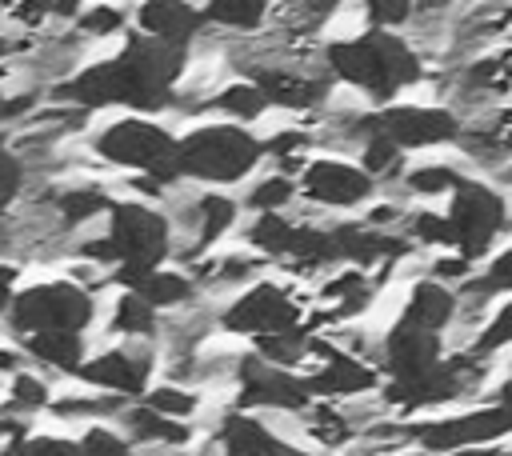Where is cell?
<instances>
[{
    "mask_svg": "<svg viewBox=\"0 0 512 456\" xmlns=\"http://www.w3.org/2000/svg\"><path fill=\"white\" fill-rule=\"evenodd\" d=\"M200 12H204L208 24L236 28V32H252V28L264 24V16H268V0H208Z\"/></svg>",
    "mask_w": 512,
    "mask_h": 456,
    "instance_id": "cell-29",
    "label": "cell"
},
{
    "mask_svg": "<svg viewBox=\"0 0 512 456\" xmlns=\"http://www.w3.org/2000/svg\"><path fill=\"white\" fill-rule=\"evenodd\" d=\"M216 444H220V456H268L280 440H276V436H272L256 416L228 412V416L220 420Z\"/></svg>",
    "mask_w": 512,
    "mask_h": 456,
    "instance_id": "cell-23",
    "label": "cell"
},
{
    "mask_svg": "<svg viewBox=\"0 0 512 456\" xmlns=\"http://www.w3.org/2000/svg\"><path fill=\"white\" fill-rule=\"evenodd\" d=\"M180 72H184V48L140 32V36H128L112 60L88 64L72 80H64L56 96L76 108L120 104L136 112H160L168 108Z\"/></svg>",
    "mask_w": 512,
    "mask_h": 456,
    "instance_id": "cell-1",
    "label": "cell"
},
{
    "mask_svg": "<svg viewBox=\"0 0 512 456\" xmlns=\"http://www.w3.org/2000/svg\"><path fill=\"white\" fill-rule=\"evenodd\" d=\"M52 412L56 416H84V420H92V416H112V412H124V396H116V392H104V396H68V400H56L52 404Z\"/></svg>",
    "mask_w": 512,
    "mask_h": 456,
    "instance_id": "cell-36",
    "label": "cell"
},
{
    "mask_svg": "<svg viewBox=\"0 0 512 456\" xmlns=\"http://www.w3.org/2000/svg\"><path fill=\"white\" fill-rule=\"evenodd\" d=\"M292 196H296V184H292L284 172H276V176H264V180L248 192V200H244V204H248L252 212H280Z\"/></svg>",
    "mask_w": 512,
    "mask_h": 456,
    "instance_id": "cell-35",
    "label": "cell"
},
{
    "mask_svg": "<svg viewBox=\"0 0 512 456\" xmlns=\"http://www.w3.org/2000/svg\"><path fill=\"white\" fill-rule=\"evenodd\" d=\"M452 204H448V224H452V248L464 256V260H476L492 248V240L504 232L508 224V200L480 184V180H460L452 192Z\"/></svg>",
    "mask_w": 512,
    "mask_h": 456,
    "instance_id": "cell-7",
    "label": "cell"
},
{
    "mask_svg": "<svg viewBox=\"0 0 512 456\" xmlns=\"http://www.w3.org/2000/svg\"><path fill=\"white\" fill-rule=\"evenodd\" d=\"M92 320H96V300L84 284H72V280L32 284L16 292L8 312V324L20 340L36 332H84Z\"/></svg>",
    "mask_w": 512,
    "mask_h": 456,
    "instance_id": "cell-6",
    "label": "cell"
},
{
    "mask_svg": "<svg viewBox=\"0 0 512 456\" xmlns=\"http://www.w3.org/2000/svg\"><path fill=\"white\" fill-rule=\"evenodd\" d=\"M260 156H264V144L252 132H244L240 124L192 128L176 148L180 176L204 180V184H236L240 176H248L260 164Z\"/></svg>",
    "mask_w": 512,
    "mask_h": 456,
    "instance_id": "cell-4",
    "label": "cell"
},
{
    "mask_svg": "<svg viewBox=\"0 0 512 456\" xmlns=\"http://www.w3.org/2000/svg\"><path fill=\"white\" fill-rule=\"evenodd\" d=\"M364 124L380 128L384 136H392L404 152L408 148H432V144H448L460 136V120L448 108H428V104H388L376 116H364Z\"/></svg>",
    "mask_w": 512,
    "mask_h": 456,
    "instance_id": "cell-11",
    "label": "cell"
},
{
    "mask_svg": "<svg viewBox=\"0 0 512 456\" xmlns=\"http://www.w3.org/2000/svg\"><path fill=\"white\" fill-rule=\"evenodd\" d=\"M80 452L84 456H132V444L128 436L104 428V424H92L84 436H80Z\"/></svg>",
    "mask_w": 512,
    "mask_h": 456,
    "instance_id": "cell-39",
    "label": "cell"
},
{
    "mask_svg": "<svg viewBox=\"0 0 512 456\" xmlns=\"http://www.w3.org/2000/svg\"><path fill=\"white\" fill-rule=\"evenodd\" d=\"M168 252H172L168 216L140 200H116L108 208V232L100 240L80 244V256L96 264H136V268H160Z\"/></svg>",
    "mask_w": 512,
    "mask_h": 456,
    "instance_id": "cell-3",
    "label": "cell"
},
{
    "mask_svg": "<svg viewBox=\"0 0 512 456\" xmlns=\"http://www.w3.org/2000/svg\"><path fill=\"white\" fill-rule=\"evenodd\" d=\"M136 24L144 36H156V40H168V44H180L188 48V40L200 32L204 12L192 8L188 0H144L140 12H136Z\"/></svg>",
    "mask_w": 512,
    "mask_h": 456,
    "instance_id": "cell-18",
    "label": "cell"
},
{
    "mask_svg": "<svg viewBox=\"0 0 512 456\" xmlns=\"http://www.w3.org/2000/svg\"><path fill=\"white\" fill-rule=\"evenodd\" d=\"M400 316L440 332V328L456 316V292H452L444 280H420V284H412L408 304H404V312H400Z\"/></svg>",
    "mask_w": 512,
    "mask_h": 456,
    "instance_id": "cell-24",
    "label": "cell"
},
{
    "mask_svg": "<svg viewBox=\"0 0 512 456\" xmlns=\"http://www.w3.org/2000/svg\"><path fill=\"white\" fill-rule=\"evenodd\" d=\"M476 292H512V248L492 256V264H488L484 280L476 284Z\"/></svg>",
    "mask_w": 512,
    "mask_h": 456,
    "instance_id": "cell-47",
    "label": "cell"
},
{
    "mask_svg": "<svg viewBox=\"0 0 512 456\" xmlns=\"http://www.w3.org/2000/svg\"><path fill=\"white\" fill-rule=\"evenodd\" d=\"M0 436H8V440H20V436H24V428H20L12 416H0Z\"/></svg>",
    "mask_w": 512,
    "mask_h": 456,
    "instance_id": "cell-51",
    "label": "cell"
},
{
    "mask_svg": "<svg viewBox=\"0 0 512 456\" xmlns=\"http://www.w3.org/2000/svg\"><path fill=\"white\" fill-rule=\"evenodd\" d=\"M504 456H512V452H504Z\"/></svg>",
    "mask_w": 512,
    "mask_h": 456,
    "instance_id": "cell-57",
    "label": "cell"
},
{
    "mask_svg": "<svg viewBox=\"0 0 512 456\" xmlns=\"http://www.w3.org/2000/svg\"><path fill=\"white\" fill-rule=\"evenodd\" d=\"M252 80L260 84V92L268 96V104H280V108H312L324 96V84L320 80L300 76V72H288V68H256Z\"/></svg>",
    "mask_w": 512,
    "mask_h": 456,
    "instance_id": "cell-20",
    "label": "cell"
},
{
    "mask_svg": "<svg viewBox=\"0 0 512 456\" xmlns=\"http://www.w3.org/2000/svg\"><path fill=\"white\" fill-rule=\"evenodd\" d=\"M372 28H396L412 16V0H364Z\"/></svg>",
    "mask_w": 512,
    "mask_h": 456,
    "instance_id": "cell-45",
    "label": "cell"
},
{
    "mask_svg": "<svg viewBox=\"0 0 512 456\" xmlns=\"http://www.w3.org/2000/svg\"><path fill=\"white\" fill-rule=\"evenodd\" d=\"M376 176L348 160H312L300 176V192L328 208H356L372 196Z\"/></svg>",
    "mask_w": 512,
    "mask_h": 456,
    "instance_id": "cell-14",
    "label": "cell"
},
{
    "mask_svg": "<svg viewBox=\"0 0 512 456\" xmlns=\"http://www.w3.org/2000/svg\"><path fill=\"white\" fill-rule=\"evenodd\" d=\"M328 68L344 84L360 88L364 96H372L380 104H388L400 88H408L424 76V64L412 52V44L388 28H368L364 36L328 44Z\"/></svg>",
    "mask_w": 512,
    "mask_h": 456,
    "instance_id": "cell-2",
    "label": "cell"
},
{
    "mask_svg": "<svg viewBox=\"0 0 512 456\" xmlns=\"http://www.w3.org/2000/svg\"><path fill=\"white\" fill-rule=\"evenodd\" d=\"M424 4H452V0H424Z\"/></svg>",
    "mask_w": 512,
    "mask_h": 456,
    "instance_id": "cell-55",
    "label": "cell"
},
{
    "mask_svg": "<svg viewBox=\"0 0 512 456\" xmlns=\"http://www.w3.org/2000/svg\"><path fill=\"white\" fill-rule=\"evenodd\" d=\"M236 212H240L236 200H228V196H220V192H204V196L196 200V208H192V220H196V252L208 248L212 240H220V236L232 228Z\"/></svg>",
    "mask_w": 512,
    "mask_h": 456,
    "instance_id": "cell-26",
    "label": "cell"
},
{
    "mask_svg": "<svg viewBox=\"0 0 512 456\" xmlns=\"http://www.w3.org/2000/svg\"><path fill=\"white\" fill-rule=\"evenodd\" d=\"M308 148V136L304 132H280V136H272L268 144H264V152H272V156H280V160H292L296 152H304Z\"/></svg>",
    "mask_w": 512,
    "mask_h": 456,
    "instance_id": "cell-48",
    "label": "cell"
},
{
    "mask_svg": "<svg viewBox=\"0 0 512 456\" xmlns=\"http://www.w3.org/2000/svg\"><path fill=\"white\" fill-rule=\"evenodd\" d=\"M236 380H240V392H236V404H240V408L300 412V408H308V400H312L308 376H292L288 368L264 360L260 352L236 360Z\"/></svg>",
    "mask_w": 512,
    "mask_h": 456,
    "instance_id": "cell-9",
    "label": "cell"
},
{
    "mask_svg": "<svg viewBox=\"0 0 512 456\" xmlns=\"http://www.w3.org/2000/svg\"><path fill=\"white\" fill-rule=\"evenodd\" d=\"M212 108L224 112V116H232L236 124H248V120H256V116H264L268 96L260 92L256 80H236V84H228L224 92L212 96Z\"/></svg>",
    "mask_w": 512,
    "mask_h": 456,
    "instance_id": "cell-28",
    "label": "cell"
},
{
    "mask_svg": "<svg viewBox=\"0 0 512 456\" xmlns=\"http://www.w3.org/2000/svg\"><path fill=\"white\" fill-rule=\"evenodd\" d=\"M12 456H84L80 440H60V436H32V440H16Z\"/></svg>",
    "mask_w": 512,
    "mask_h": 456,
    "instance_id": "cell-43",
    "label": "cell"
},
{
    "mask_svg": "<svg viewBox=\"0 0 512 456\" xmlns=\"http://www.w3.org/2000/svg\"><path fill=\"white\" fill-rule=\"evenodd\" d=\"M360 128H364L360 168H364V172H372V176H388V172H396V168H400V152H404V148H400L392 136H384L380 128L364 124V120H360Z\"/></svg>",
    "mask_w": 512,
    "mask_h": 456,
    "instance_id": "cell-33",
    "label": "cell"
},
{
    "mask_svg": "<svg viewBox=\"0 0 512 456\" xmlns=\"http://www.w3.org/2000/svg\"><path fill=\"white\" fill-rule=\"evenodd\" d=\"M292 324H300V304L280 284H252L220 312V328L236 336H268Z\"/></svg>",
    "mask_w": 512,
    "mask_h": 456,
    "instance_id": "cell-10",
    "label": "cell"
},
{
    "mask_svg": "<svg viewBox=\"0 0 512 456\" xmlns=\"http://www.w3.org/2000/svg\"><path fill=\"white\" fill-rule=\"evenodd\" d=\"M0 372L16 376V372H20V352H8V348H0Z\"/></svg>",
    "mask_w": 512,
    "mask_h": 456,
    "instance_id": "cell-50",
    "label": "cell"
},
{
    "mask_svg": "<svg viewBox=\"0 0 512 456\" xmlns=\"http://www.w3.org/2000/svg\"><path fill=\"white\" fill-rule=\"evenodd\" d=\"M256 352H260L264 360L280 364V368H292V364L304 360V352H312V336H308V328L292 324V328H284V332L256 336Z\"/></svg>",
    "mask_w": 512,
    "mask_h": 456,
    "instance_id": "cell-30",
    "label": "cell"
},
{
    "mask_svg": "<svg viewBox=\"0 0 512 456\" xmlns=\"http://www.w3.org/2000/svg\"><path fill=\"white\" fill-rule=\"evenodd\" d=\"M504 344H512V300L484 324V332H480V340H476V352H496V348H504Z\"/></svg>",
    "mask_w": 512,
    "mask_h": 456,
    "instance_id": "cell-44",
    "label": "cell"
},
{
    "mask_svg": "<svg viewBox=\"0 0 512 456\" xmlns=\"http://www.w3.org/2000/svg\"><path fill=\"white\" fill-rule=\"evenodd\" d=\"M384 352V368L392 380H412L428 368H436L444 360V344H440V332L436 328H424L416 320H396L380 344Z\"/></svg>",
    "mask_w": 512,
    "mask_h": 456,
    "instance_id": "cell-15",
    "label": "cell"
},
{
    "mask_svg": "<svg viewBox=\"0 0 512 456\" xmlns=\"http://www.w3.org/2000/svg\"><path fill=\"white\" fill-rule=\"evenodd\" d=\"M480 376V368L464 356L456 360H440L436 368L412 376V380H388L384 388V400L396 404V408H436V404H448L456 396H468L472 380Z\"/></svg>",
    "mask_w": 512,
    "mask_h": 456,
    "instance_id": "cell-12",
    "label": "cell"
},
{
    "mask_svg": "<svg viewBox=\"0 0 512 456\" xmlns=\"http://www.w3.org/2000/svg\"><path fill=\"white\" fill-rule=\"evenodd\" d=\"M268 456H312V452H304V448H292V444H284V440H280V444H276Z\"/></svg>",
    "mask_w": 512,
    "mask_h": 456,
    "instance_id": "cell-52",
    "label": "cell"
},
{
    "mask_svg": "<svg viewBox=\"0 0 512 456\" xmlns=\"http://www.w3.org/2000/svg\"><path fill=\"white\" fill-rule=\"evenodd\" d=\"M8 408L12 412H40V408H48L44 380L32 376V372H16L12 376V388H8Z\"/></svg>",
    "mask_w": 512,
    "mask_h": 456,
    "instance_id": "cell-38",
    "label": "cell"
},
{
    "mask_svg": "<svg viewBox=\"0 0 512 456\" xmlns=\"http://www.w3.org/2000/svg\"><path fill=\"white\" fill-rule=\"evenodd\" d=\"M156 312L160 308H152L140 292H124L120 300H116V308H112V332H120V336H152L156 332Z\"/></svg>",
    "mask_w": 512,
    "mask_h": 456,
    "instance_id": "cell-31",
    "label": "cell"
},
{
    "mask_svg": "<svg viewBox=\"0 0 512 456\" xmlns=\"http://www.w3.org/2000/svg\"><path fill=\"white\" fill-rule=\"evenodd\" d=\"M512 432V408L504 404H488V408H472L464 416H444V420H424L416 428H408V436L424 448V452H460V448H484L500 436Z\"/></svg>",
    "mask_w": 512,
    "mask_h": 456,
    "instance_id": "cell-8",
    "label": "cell"
},
{
    "mask_svg": "<svg viewBox=\"0 0 512 456\" xmlns=\"http://www.w3.org/2000/svg\"><path fill=\"white\" fill-rule=\"evenodd\" d=\"M16 276H20V264H0V316L12 312V300H16Z\"/></svg>",
    "mask_w": 512,
    "mask_h": 456,
    "instance_id": "cell-49",
    "label": "cell"
},
{
    "mask_svg": "<svg viewBox=\"0 0 512 456\" xmlns=\"http://www.w3.org/2000/svg\"><path fill=\"white\" fill-rule=\"evenodd\" d=\"M332 240H336V256L356 264V268H368V264H384L392 256H404L408 244L392 232H380L376 224H336L332 228Z\"/></svg>",
    "mask_w": 512,
    "mask_h": 456,
    "instance_id": "cell-19",
    "label": "cell"
},
{
    "mask_svg": "<svg viewBox=\"0 0 512 456\" xmlns=\"http://www.w3.org/2000/svg\"><path fill=\"white\" fill-rule=\"evenodd\" d=\"M24 348L32 360L64 376H80L84 368V332H36V336H24Z\"/></svg>",
    "mask_w": 512,
    "mask_h": 456,
    "instance_id": "cell-22",
    "label": "cell"
},
{
    "mask_svg": "<svg viewBox=\"0 0 512 456\" xmlns=\"http://www.w3.org/2000/svg\"><path fill=\"white\" fill-rule=\"evenodd\" d=\"M112 204H116V200H112L104 188H64V192L52 196V208H56V216H60L64 228H76V224H84V220L108 212Z\"/></svg>",
    "mask_w": 512,
    "mask_h": 456,
    "instance_id": "cell-27",
    "label": "cell"
},
{
    "mask_svg": "<svg viewBox=\"0 0 512 456\" xmlns=\"http://www.w3.org/2000/svg\"><path fill=\"white\" fill-rule=\"evenodd\" d=\"M92 148H96L100 160L120 164V168H136V172L160 180L164 188L180 176V164H176L180 140H176L168 128H160V124H152V120H144V116L112 120L108 128L96 132Z\"/></svg>",
    "mask_w": 512,
    "mask_h": 456,
    "instance_id": "cell-5",
    "label": "cell"
},
{
    "mask_svg": "<svg viewBox=\"0 0 512 456\" xmlns=\"http://www.w3.org/2000/svg\"><path fill=\"white\" fill-rule=\"evenodd\" d=\"M408 232H412L416 244H436V248H448V244H452V224H448V216L416 212L412 224H408Z\"/></svg>",
    "mask_w": 512,
    "mask_h": 456,
    "instance_id": "cell-41",
    "label": "cell"
},
{
    "mask_svg": "<svg viewBox=\"0 0 512 456\" xmlns=\"http://www.w3.org/2000/svg\"><path fill=\"white\" fill-rule=\"evenodd\" d=\"M8 52H12V44H8V40H4V36H0V60H4V56H8Z\"/></svg>",
    "mask_w": 512,
    "mask_h": 456,
    "instance_id": "cell-54",
    "label": "cell"
},
{
    "mask_svg": "<svg viewBox=\"0 0 512 456\" xmlns=\"http://www.w3.org/2000/svg\"><path fill=\"white\" fill-rule=\"evenodd\" d=\"M312 352H320V356H324V364L308 376L312 396L340 400V396H356V392L376 388V372H372L368 364H360L352 352H340V348L320 344V340H312Z\"/></svg>",
    "mask_w": 512,
    "mask_h": 456,
    "instance_id": "cell-16",
    "label": "cell"
},
{
    "mask_svg": "<svg viewBox=\"0 0 512 456\" xmlns=\"http://www.w3.org/2000/svg\"><path fill=\"white\" fill-rule=\"evenodd\" d=\"M464 176L452 168V164H420L408 172V188L420 192V196H440V192H452Z\"/></svg>",
    "mask_w": 512,
    "mask_h": 456,
    "instance_id": "cell-37",
    "label": "cell"
},
{
    "mask_svg": "<svg viewBox=\"0 0 512 456\" xmlns=\"http://www.w3.org/2000/svg\"><path fill=\"white\" fill-rule=\"evenodd\" d=\"M120 424L124 432L136 440V444H168V448H180L192 440V428L184 420H172L148 404H136V408H124L120 412Z\"/></svg>",
    "mask_w": 512,
    "mask_h": 456,
    "instance_id": "cell-21",
    "label": "cell"
},
{
    "mask_svg": "<svg viewBox=\"0 0 512 456\" xmlns=\"http://www.w3.org/2000/svg\"><path fill=\"white\" fill-rule=\"evenodd\" d=\"M112 280L128 292H140L152 308H176L188 304L196 296V284L184 272H168V268H136V264H116Z\"/></svg>",
    "mask_w": 512,
    "mask_h": 456,
    "instance_id": "cell-17",
    "label": "cell"
},
{
    "mask_svg": "<svg viewBox=\"0 0 512 456\" xmlns=\"http://www.w3.org/2000/svg\"><path fill=\"white\" fill-rule=\"evenodd\" d=\"M16 108H20V104H16V100H8V96L0 92V120H4V116H16Z\"/></svg>",
    "mask_w": 512,
    "mask_h": 456,
    "instance_id": "cell-53",
    "label": "cell"
},
{
    "mask_svg": "<svg viewBox=\"0 0 512 456\" xmlns=\"http://www.w3.org/2000/svg\"><path fill=\"white\" fill-rule=\"evenodd\" d=\"M4 152H8V148H4V136H0V156H4Z\"/></svg>",
    "mask_w": 512,
    "mask_h": 456,
    "instance_id": "cell-56",
    "label": "cell"
},
{
    "mask_svg": "<svg viewBox=\"0 0 512 456\" xmlns=\"http://www.w3.org/2000/svg\"><path fill=\"white\" fill-rule=\"evenodd\" d=\"M156 368V352L148 344H124V348H108L96 360H88L80 368V380L96 384L100 392H116V396H144L148 380Z\"/></svg>",
    "mask_w": 512,
    "mask_h": 456,
    "instance_id": "cell-13",
    "label": "cell"
},
{
    "mask_svg": "<svg viewBox=\"0 0 512 456\" xmlns=\"http://www.w3.org/2000/svg\"><path fill=\"white\" fill-rule=\"evenodd\" d=\"M144 404L156 408V412H164V416H172V420H188L200 408V400L188 388H180V384H156V388H148L144 392Z\"/></svg>",
    "mask_w": 512,
    "mask_h": 456,
    "instance_id": "cell-34",
    "label": "cell"
},
{
    "mask_svg": "<svg viewBox=\"0 0 512 456\" xmlns=\"http://www.w3.org/2000/svg\"><path fill=\"white\" fill-rule=\"evenodd\" d=\"M292 232H296V224L284 220L280 212H260V216L248 224L244 236H248V244L260 248L264 256H284L288 244H292Z\"/></svg>",
    "mask_w": 512,
    "mask_h": 456,
    "instance_id": "cell-32",
    "label": "cell"
},
{
    "mask_svg": "<svg viewBox=\"0 0 512 456\" xmlns=\"http://www.w3.org/2000/svg\"><path fill=\"white\" fill-rule=\"evenodd\" d=\"M284 260H292V268H300V272H316V268H324V264H336L340 256H336L332 228H308V224H296Z\"/></svg>",
    "mask_w": 512,
    "mask_h": 456,
    "instance_id": "cell-25",
    "label": "cell"
},
{
    "mask_svg": "<svg viewBox=\"0 0 512 456\" xmlns=\"http://www.w3.org/2000/svg\"><path fill=\"white\" fill-rule=\"evenodd\" d=\"M256 268H260V260H252V256H224V260H208L200 272L212 284H232V280H248Z\"/></svg>",
    "mask_w": 512,
    "mask_h": 456,
    "instance_id": "cell-42",
    "label": "cell"
},
{
    "mask_svg": "<svg viewBox=\"0 0 512 456\" xmlns=\"http://www.w3.org/2000/svg\"><path fill=\"white\" fill-rule=\"evenodd\" d=\"M20 188H24V164H20L12 152H4V156H0V216H4L8 204L20 196Z\"/></svg>",
    "mask_w": 512,
    "mask_h": 456,
    "instance_id": "cell-46",
    "label": "cell"
},
{
    "mask_svg": "<svg viewBox=\"0 0 512 456\" xmlns=\"http://www.w3.org/2000/svg\"><path fill=\"white\" fill-rule=\"evenodd\" d=\"M76 24H80V32H88V36H112V32L124 28V12L112 8V4H92V8H84V12L76 16Z\"/></svg>",
    "mask_w": 512,
    "mask_h": 456,
    "instance_id": "cell-40",
    "label": "cell"
}]
</instances>
